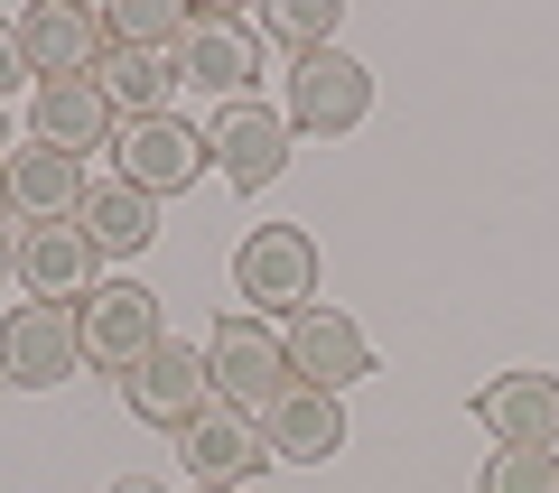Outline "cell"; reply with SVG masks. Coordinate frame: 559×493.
Segmentation results:
<instances>
[{"label": "cell", "instance_id": "1", "mask_svg": "<svg viewBox=\"0 0 559 493\" xmlns=\"http://www.w3.org/2000/svg\"><path fill=\"white\" fill-rule=\"evenodd\" d=\"M205 168H215V140H205L187 112L121 121V131H112V178H121V187H140L150 205H159V196H187Z\"/></svg>", "mask_w": 559, "mask_h": 493}, {"label": "cell", "instance_id": "2", "mask_svg": "<svg viewBox=\"0 0 559 493\" xmlns=\"http://www.w3.org/2000/svg\"><path fill=\"white\" fill-rule=\"evenodd\" d=\"M205 373H215V400H234V410H252V419L299 382L289 373V336H280L271 316H252V308L224 316L215 336H205Z\"/></svg>", "mask_w": 559, "mask_h": 493}, {"label": "cell", "instance_id": "3", "mask_svg": "<svg viewBox=\"0 0 559 493\" xmlns=\"http://www.w3.org/2000/svg\"><path fill=\"white\" fill-rule=\"evenodd\" d=\"M234 289L252 298V316H299V308H318V242H308L299 224H261V233H242Z\"/></svg>", "mask_w": 559, "mask_h": 493}, {"label": "cell", "instance_id": "4", "mask_svg": "<svg viewBox=\"0 0 559 493\" xmlns=\"http://www.w3.org/2000/svg\"><path fill=\"white\" fill-rule=\"evenodd\" d=\"M373 112V75H364L345 47H318V57H289V103H280V121L308 140H336L355 131V121Z\"/></svg>", "mask_w": 559, "mask_h": 493}, {"label": "cell", "instance_id": "5", "mask_svg": "<svg viewBox=\"0 0 559 493\" xmlns=\"http://www.w3.org/2000/svg\"><path fill=\"white\" fill-rule=\"evenodd\" d=\"M121 400H131V419H150V429H187V419L215 400V373H205V345L187 336H159L150 354L121 373Z\"/></svg>", "mask_w": 559, "mask_h": 493}, {"label": "cell", "instance_id": "6", "mask_svg": "<svg viewBox=\"0 0 559 493\" xmlns=\"http://www.w3.org/2000/svg\"><path fill=\"white\" fill-rule=\"evenodd\" d=\"M75 363H84L75 308H47V298H28V308L0 316V382H10V392H57Z\"/></svg>", "mask_w": 559, "mask_h": 493}, {"label": "cell", "instance_id": "7", "mask_svg": "<svg viewBox=\"0 0 559 493\" xmlns=\"http://www.w3.org/2000/svg\"><path fill=\"white\" fill-rule=\"evenodd\" d=\"M168 65H178V84H205V94L242 103V84L261 75V28L234 20V10H187L178 47H168Z\"/></svg>", "mask_w": 559, "mask_h": 493}, {"label": "cell", "instance_id": "8", "mask_svg": "<svg viewBox=\"0 0 559 493\" xmlns=\"http://www.w3.org/2000/svg\"><path fill=\"white\" fill-rule=\"evenodd\" d=\"M94 242H84V224L66 215V224H20V233H10V279H20L28 298H47V308H66V298H94L103 279H94Z\"/></svg>", "mask_w": 559, "mask_h": 493}, {"label": "cell", "instance_id": "9", "mask_svg": "<svg viewBox=\"0 0 559 493\" xmlns=\"http://www.w3.org/2000/svg\"><path fill=\"white\" fill-rule=\"evenodd\" d=\"M178 447H187V474H197L205 493H242L261 466H271V437H261V419L234 410V400H205V410L178 429Z\"/></svg>", "mask_w": 559, "mask_h": 493}, {"label": "cell", "instance_id": "10", "mask_svg": "<svg viewBox=\"0 0 559 493\" xmlns=\"http://www.w3.org/2000/svg\"><path fill=\"white\" fill-rule=\"evenodd\" d=\"M75 336H84V363H94V373H131V363L159 345V298L140 289V279H103L75 308Z\"/></svg>", "mask_w": 559, "mask_h": 493}, {"label": "cell", "instance_id": "11", "mask_svg": "<svg viewBox=\"0 0 559 493\" xmlns=\"http://www.w3.org/2000/svg\"><path fill=\"white\" fill-rule=\"evenodd\" d=\"M289 373L308 382V392H355L364 373H373V336H364L345 308H299L289 316Z\"/></svg>", "mask_w": 559, "mask_h": 493}, {"label": "cell", "instance_id": "12", "mask_svg": "<svg viewBox=\"0 0 559 493\" xmlns=\"http://www.w3.org/2000/svg\"><path fill=\"white\" fill-rule=\"evenodd\" d=\"M205 140H215V168H224V178H234L242 196H261V187L289 168V140H299V131H289L271 103L242 94V103H224V112H215V131H205Z\"/></svg>", "mask_w": 559, "mask_h": 493}, {"label": "cell", "instance_id": "13", "mask_svg": "<svg viewBox=\"0 0 559 493\" xmlns=\"http://www.w3.org/2000/svg\"><path fill=\"white\" fill-rule=\"evenodd\" d=\"M20 57L38 84H66V75H94L103 65V20L94 10H75V0H38V10H20Z\"/></svg>", "mask_w": 559, "mask_h": 493}, {"label": "cell", "instance_id": "14", "mask_svg": "<svg viewBox=\"0 0 559 493\" xmlns=\"http://www.w3.org/2000/svg\"><path fill=\"white\" fill-rule=\"evenodd\" d=\"M466 410L495 447H559V373H495Z\"/></svg>", "mask_w": 559, "mask_h": 493}, {"label": "cell", "instance_id": "15", "mask_svg": "<svg viewBox=\"0 0 559 493\" xmlns=\"http://www.w3.org/2000/svg\"><path fill=\"white\" fill-rule=\"evenodd\" d=\"M0 187H10V215H20V224H66L84 196H94L84 158L47 149V140H28V149H0Z\"/></svg>", "mask_w": 559, "mask_h": 493}, {"label": "cell", "instance_id": "16", "mask_svg": "<svg viewBox=\"0 0 559 493\" xmlns=\"http://www.w3.org/2000/svg\"><path fill=\"white\" fill-rule=\"evenodd\" d=\"M261 437H271L280 466H326V456L345 447V400H336V392H308V382H289V392L261 410Z\"/></svg>", "mask_w": 559, "mask_h": 493}, {"label": "cell", "instance_id": "17", "mask_svg": "<svg viewBox=\"0 0 559 493\" xmlns=\"http://www.w3.org/2000/svg\"><path fill=\"white\" fill-rule=\"evenodd\" d=\"M112 131H121V121H112V103H103V84H94V75L38 84V103H28V140H47V149H66V158L103 149Z\"/></svg>", "mask_w": 559, "mask_h": 493}, {"label": "cell", "instance_id": "18", "mask_svg": "<svg viewBox=\"0 0 559 493\" xmlns=\"http://www.w3.org/2000/svg\"><path fill=\"white\" fill-rule=\"evenodd\" d=\"M94 84H103V103H112V121H159L168 103H178V65L150 57V47H103Z\"/></svg>", "mask_w": 559, "mask_h": 493}, {"label": "cell", "instance_id": "19", "mask_svg": "<svg viewBox=\"0 0 559 493\" xmlns=\"http://www.w3.org/2000/svg\"><path fill=\"white\" fill-rule=\"evenodd\" d=\"M75 224H84V242H94L103 261H140L150 242H159V205L140 196V187H94V196L75 205Z\"/></svg>", "mask_w": 559, "mask_h": 493}, {"label": "cell", "instance_id": "20", "mask_svg": "<svg viewBox=\"0 0 559 493\" xmlns=\"http://www.w3.org/2000/svg\"><path fill=\"white\" fill-rule=\"evenodd\" d=\"M94 20H103V47H150V57H168L178 28H187V10L178 0H112V10H94Z\"/></svg>", "mask_w": 559, "mask_h": 493}, {"label": "cell", "instance_id": "21", "mask_svg": "<svg viewBox=\"0 0 559 493\" xmlns=\"http://www.w3.org/2000/svg\"><path fill=\"white\" fill-rule=\"evenodd\" d=\"M261 38H280L289 57H318V47H336V0H271Z\"/></svg>", "mask_w": 559, "mask_h": 493}, {"label": "cell", "instance_id": "22", "mask_svg": "<svg viewBox=\"0 0 559 493\" xmlns=\"http://www.w3.org/2000/svg\"><path fill=\"white\" fill-rule=\"evenodd\" d=\"M476 493H559V447H495Z\"/></svg>", "mask_w": 559, "mask_h": 493}, {"label": "cell", "instance_id": "23", "mask_svg": "<svg viewBox=\"0 0 559 493\" xmlns=\"http://www.w3.org/2000/svg\"><path fill=\"white\" fill-rule=\"evenodd\" d=\"M20 84H28V57H20V28L0 20V103L20 94Z\"/></svg>", "mask_w": 559, "mask_h": 493}, {"label": "cell", "instance_id": "24", "mask_svg": "<svg viewBox=\"0 0 559 493\" xmlns=\"http://www.w3.org/2000/svg\"><path fill=\"white\" fill-rule=\"evenodd\" d=\"M103 493H168V484H159V474H112Z\"/></svg>", "mask_w": 559, "mask_h": 493}, {"label": "cell", "instance_id": "25", "mask_svg": "<svg viewBox=\"0 0 559 493\" xmlns=\"http://www.w3.org/2000/svg\"><path fill=\"white\" fill-rule=\"evenodd\" d=\"M0 279H10V242H0Z\"/></svg>", "mask_w": 559, "mask_h": 493}, {"label": "cell", "instance_id": "26", "mask_svg": "<svg viewBox=\"0 0 559 493\" xmlns=\"http://www.w3.org/2000/svg\"><path fill=\"white\" fill-rule=\"evenodd\" d=\"M0 215H10V187H0Z\"/></svg>", "mask_w": 559, "mask_h": 493}, {"label": "cell", "instance_id": "27", "mask_svg": "<svg viewBox=\"0 0 559 493\" xmlns=\"http://www.w3.org/2000/svg\"><path fill=\"white\" fill-rule=\"evenodd\" d=\"M0 131H10V121H0Z\"/></svg>", "mask_w": 559, "mask_h": 493}]
</instances>
